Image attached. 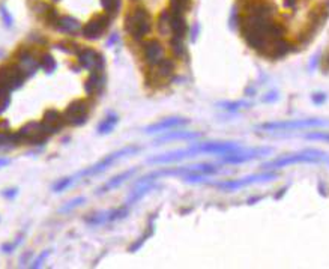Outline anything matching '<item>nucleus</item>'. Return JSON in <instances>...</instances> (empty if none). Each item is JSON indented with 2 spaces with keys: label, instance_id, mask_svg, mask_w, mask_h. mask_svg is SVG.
<instances>
[{
  "label": "nucleus",
  "instance_id": "nucleus-45",
  "mask_svg": "<svg viewBox=\"0 0 329 269\" xmlns=\"http://www.w3.org/2000/svg\"><path fill=\"white\" fill-rule=\"evenodd\" d=\"M296 3H298V0H284V6L290 8V9H293L296 6Z\"/></svg>",
  "mask_w": 329,
  "mask_h": 269
},
{
  "label": "nucleus",
  "instance_id": "nucleus-1",
  "mask_svg": "<svg viewBox=\"0 0 329 269\" xmlns=\"http://www.w3.org/2000/svg\"><path fill=\"white\" fill-rule=\"evenodd\" d=\"M299 163H308V164H319V163H329V156L322 152V150H316V149H307L298 153H287L283 155L280 158L271 159L265 164L260 166L261 170H274V169H281L290 164H299Z\"/></svg>",
  "mask_w": 329,
  "mask_h": 269
},
{
  "label": "nucleus",
  "instance_id": "nucleus-15",
  "mask_svg": "<svg viewBox=\"0 0 329 269\" xmlns=\"http://www.w3.org/2000/svg\"><path fill=\"white\" fill-rule=\"evenodd\" d=\"M170 30H171L173 36L183 39V36L186 35L188 26H186V21H185L182 12L170 11Z\"/></svg>",
  "mask_w": 329,
  "mask_h": 269
},
{
  "label": "nucleus",
  "instance_id": "nucleus-27",
  "mask_svg": "<svg viewBox=\"0 0 329 269\" xmlns=\"http://www.w3.org/2000/svg\"><path fill=\"white\" fill-rule=\"evenodd\" d=\"M158 29H160V32L163 35H167L168 32H171L170 30V12L168 11H164L160 15V18H158Z\"/></svg>",
  "mask_w": 329,
  "mask_h": 269
},
{
  "label": "nucleus",
  "instance_id": "nucleus-42",
  "mask_svg": "<svg viewBox=\"0 0 329 269\" xmlns=\"http://www.w3.org/2000/svg\"><path fill=\"white\" fill-rule=\"evenodd\" d=\"M9 102H11V99H9V95H8V96H6V98H5V99H3V101L0 102V115H2V113H3V112H5V110L8 109Z\"/></svg>",
  "mask_w": 329,
  "mask_h": 269
},
{
  "label": "nucleus",
  "instance_id": "nucleus-6",
  "mask_svg": "<svg viewBox=\"0 0 329 269\" xmlns=\"http://www.w3.org/2000/svg\"><path fill=\"white\" fill-rule=\"evenodd\" d=\"M139 150H140V147H137V146H128V147H123V149H120V150H117V152H114V153L105 156L102 161H99L98 164L92 166L90 169L83 170L82 173H80V176H92V175L102 173L104 170H107V169H108L114 161H117L119 158H123V156L133 155V153H136V152H139Z\"/></svg>",
  "mask_w": 329,
  "mask_h": 269
},
{
  "label": "nucleus",
  "instance_id": "nucleus-44",
  "mask_svg": "<svg viewBox=\"0 0 329 269\" xmlns=\"http://www.w3.org/2000/svg\"><path fill=\"white\" fill-rule=\"evenodd\" d=\"M3 196H5L6 199H14V197L17 196V190H15V188H12V190H6V191H3Z\"/></svg>",
  "mask_w": 329,
  "mask_h": 269
},
{
  "label": "nucleus",
  "instance_id": "nucleus-47",
  "mask_svg": "<svg viewBox=\"0 0 329 269\" xmlns=\"http://www.w3.org/2000/svg\"><path fill=\"white\" fill-rule=\"evenodd\" d=\"M117 39H119V38H117V35H116V33H114V35H111V38L107 41V45H113V44H114Z\"/></svg>",
  "mask_w": 329,
  "mask_h": 269
},
{
  "label": "nucleus",
  "instance_id": "nucleus-25",
  "mask_svg": "<svg viewBox=\"0 0 329 269\" xmlns=\"http://www.w3.org/2000/svg\"><path fill=\"white\" fill-rule=\"evenodd\" d=\"M155 187L154 185H151V184H146V185H140L139 187V190H136V191H133V194L128 197V204H133V203L139 202L142 197H145L151 190H154Z\"/></svg>",
  "mask_w": 329,
  "mask_h": 269
},
{
  "label": "nucleus",
  "instance_id": "nucleus-40",
  "mask_svg": "<svg viewBox=\"0 0 329 269\" xmlns=\"http://www.w3.org/2000/svg\"><path fill=\"white\" fill-rule=\"evenodd\" d=\"M0 14H2V17H3V20H5V23H6V26H11V24H12V18H11V15L8 14V11H6V8H5V6H2V8H0Z\"/></svg>",
  "mask_w": 329,
  "mask_h": 269
},
{
  "label": "nucleus",
  "instance_id": "nucleus-22",
  "mask_svg": "<svg viewBox=\"0 0 329 269\" xmlns=\"http://www.w3.org/2000/svg\"><path fill=\"white\" fill-rule=\"evenodd\" d=\"M200 133H192V131H173L168 134L160 137L158 140H155V144H161L164 141H171V140H195L200 138Z\"/></svg>",
  "mask_w": 329,
  "mask_h": 269
},
{
  "label": "nucleus",
  "instance_id": "nucleus-30",
  "mask_svg": "<svg viewBox=\"0 0 329 269\" xmlns=\"http://www.w3.org/2000/svg\"><path fill=\"white\" fill-rule=\"evenodd\" d=\"M102 8L108 12V14H116L120 8V0H101Z\"/></svg>",
  "mask_w": 329,
  "mask_h": 269
},
{
  "label": "nucleus",
  "instance_id": "nucleus-14",
  "mask_svg": "<svg viewBox=\"0 0 329 269\" xmlns=\"http://www.w3.org/2000/svg\"><path fill=\"white\" fill-rule=\"evenodd\" d=\"M63 124H65V118L57 110H48V112H45L44 121H42V127H44L47 134H54V133L60 131Z\"/></svg>",
  "mask_w": 329,
  "mask_h": 269
},
{
  "label": "nucleus",
  "instance_id": "nucleus-31",
  "mask_svg": "<svg viewBox=\"0 0 329 269\" xmlns=\"http://www.w3.org/2000/svg\"><path fill=\"white\" fill-rule=\"evenodd\" d=\"M224 110H229V112H238L241 109H247L249 105V102H245V101H236V102H223L220 104Z\"/></svg>",
  "mask_w": 329,
  "mask_h": 269
},
{
  "label": "nucleus",
  "instance_id": "nucleus-16",
  "mask_svg": "<svg viewBox=\"0 0 329 269\" xmlns=\"http://www.w3.org/2000/svg\"><path fill=\"white\" fill-rule=\"evenodd\" d=\"M186 156H191V153H189L188 149H183V150H174V152H170V153H164V155H158V156L149 158L148 163L149 164H168V163L180 161V159H183Z\"/></svg>",
  "mask_w": 329,
  "mask_h": 269
},
{
  "label": "nucleus",
  "instance_id": "nucleus-24",
  "mask_svg": "<svg viewBox=\"0 0 329 269\" xmlns=\"http://www.w3.org/2000/svg\"><path fill=\"white\" fill-rule=\"evenodd\" d=\"M117 121H119V119H117L116 115H110V116H107V118L99 124V127H98V133H99V134H108V133H111L113 128L116 127Z\"/></svg>",
  "mask_w": 329,
  "mask_h": 269
},
{
  "label": "nucleus",
  "instance_id": "nucleus-3",
  "mask_svg": "<svg viewBox=\"0 0 329 269\" xmlns=\"http://www.w3.org/2000/svg\"><path fill=\"white\" fill-rule=\"evenodd\" d=\"M329 127V121L323 119H292L281 122H266L257 127L260 131H292V130H305V128H323Z\"/></svg>",
  "mask_w": 329,
  "mask_h": 269
},
{
  "label": "nucleus",
  "instance_id": "nucleus-11",
  "mask_svg": "<svg viewBox=\"0 0 329 269\" xmlns=\"http://www.w3.org/2000/svg\"><path fill=\"white\" fill-rule=\"evenodd\" d=\"M80 67L89 71H102L104 69V58L92 48H82L79 53Z\"/></svg>",
  "mask_w": 329,
  "mask_h": 269
},
{
  "label": "nucleus",
  "instance_id": "nucleus-32",
  "mask_svg": "<svg viewBox=\"0 0 329 269\" xmlns=\"http://www.w3.org/2000/svg\"><path fill=\"white\" fill-rule=\"evenodd\" d=\"M126 215H128V207L122 206V207H117V209L108 212V221H116V220L125 218Z\"/></svg>",
  "mask_w": 329,
  "mask_h": 269
},
{
  "label": "nucleus",
  "instance_id": "nucleus-9",
  "mask_svg": "<svg viewBox=\"0 0 329 269\" xmlns=\"http://www.w3.org/2000/svg\"><path fill=\"white\" fill-rule=\"evenodd\" d=\"M65 122L71 124V125H83L87 121V104L83 99H77L74 102L70 104V107L67 109L65 115Z\"/></svg>",
  "mask_w": 329,
  "mask_h": 269
},
{
  "label": "nucleus",
  "instance_id": "nucleus-35",
  "mask_svg": "<svg viewBox=\"0 0 329 269\" xmlns=\"http://www.w3.org/2000/svg\"><path fill=\"white\" fill-rule=\"evenodd\" d=\"M44 15H45L47 24H56V21L59 20V14H57V11L53 9V8H48V11H47Z\"/></svg>",
  "mask_w": 329,
  "mask_h": 269
},
{
  "label": "nucleus",
  "instance_id": "nucleus-49",
  "mask_svg": "<svg viewBox=\"0 0 329 269\" xmlns=\"http://www.w3.org/2000/svg\"><path fill=\"white\" fill-rule=\"evenodd\" d=\"M9 164V159L8 158H0V169L2 167H6Z\"/></svg>",
  "mask_w": 329,
  "mask_h": 269
},
{
  "label": "nucleus",
  "instance_id": "nucleus-37",
  "mask_svg": "<svg viewBox=\"0 0 329 269\" xmlns=\"http://www.w3.org/2000/svg\"><path fill=\"white\" fill-rule=\"evenodd\" d=\"M186 5H188V0H171V11L183 12Z\"/></svg>",
  "mask_w": 329,
  "mask_h": 269
},
{
  "label": "nucleus",
  "instance_id": "nucleus-2",
  "mask_svg": "<svg viewBox=\"0 0 329 269\" xmlns=\"http://www.w3.org/2000/svg\"><path fill=\"white\" fill-rule=\"evenodd\" d=\"M125 29L133 39L142 41L151 32V15L145 8H137L125 18Z\"/></svg>",
  "mask_w": 329,
  "mask_h": 269
},
{
  "label": "nucleus",
  "instance_id": "nucleus-13",
  "mask_svg": "<svg viewBox=\"0 0 329 269\" xmlns=\"http://www.w3.org/2000/svg\"><path fill=\"white\" fill-rule=\"evenodd\" d=\"M189 121L183 119V118H165L160 122H155L152 125H149L145 131L148 134H155V133H163V131H168V130H174L179 127H185L188 125Z\"/></svg>",
  "mask_w": 329,
  "mask_h": 269
},
{
  "label": "nucleus",
  "instance_id": "nucleus-5",
  "mask_svg": "<svg viewBox=\"0 0 329 269\" xmlns=\"http://www.w3.org/2000/svg\"><path fill=\"white\" fill-rule=\"evenodd\" d=\"M27 74L23 71L21 67L17 65H5L0 67V84L8 90H15L23 86Z\"/></svg>",
  "mask_w": 329,
  "mask_h": 269
},
{
  "label": "nucleus",
  "instance_id": "nucleus-21",
  "mask_svg": "<svg viewBox=\"0 0 329 269\" xmlns=\"http://www.w3.org/2000/svg\"><path fill=\"white\" fill-rule=\"evenodd\" d=\"M290 50H292V48H290V44H289L287 41H284V38H283V39L274 41V42L269 45V48H268L266 53H268L271 58H274V59H281V58H284L286 55H289Z\"/></svg>",
  "mask_w": 329,
  "mask_h": 269
},
{
  "label": "nucleus",
  "instance_id": "nucleus-50",
  "mask_svg": "<svg viewBox=\"0 0 329 269\" xmlns=\"http://www.w3.org/2000/svg\"><path fill=\"white\" fill-rule=\"evenodd\" d=\"M53 2H59V0H53Z\"/></svg>",
  "mask_w": 329,
  "mask_h": 269
},
{
  "label": "nucleus",
  "instance_id": "nucleus-12",
  "mask_svg": "<svg viewBox=\"0 0 329 269\" xmlns=\"http://www.w3.org/2000/svg\"><path fill=\"white\" fill-rule=\"evenodd\" d=\"M143 56H145V61L148 65L155 67L158 62H161L164 59V48H163L161 42L157 39L146 41L143 44Z\"/></svg>",
  "mask_w": 329,
  "mask_h": 269
},
{
  "label": "nucleus",
  "instance_id": "nucleus-34",
  "mask_svg": "<svg viewBox=\"0 0 329 269\" xmlns=\"http://www.w3.org/2000/svg\"><path fill=\"white\" fill-rule=\"evenodd\" d=\"M73 184V178H65V179H60L54 187H53V191L54 193H60V191H63V190H67L70 185Z\"/></svg>",
  "mask_w": 329,
  "mask_h": 269
},
{
  "label": "nucleus",
  "instance_id": "nucleus-41",
  "mask_svg": "<svg viewBox=\"0 0 329 269\" xmlns=\"http://www.w3.org/2000/svg\"><path fill=\"white\" fill-rule=\"evenodd\" d=\"M48 254H50V251H48V250H47V251H44V253H42V254H41V256L36 259V260H35V263L32 265V268H38V266H41V263L45 260V257H47Z\"/></svg>",
  "mask_w": 329,
  "mask_h": 269
},
{
  "label": "nucleus",
  "instance_id": "nucleus-46",
  "mask_svg": "<svg viewBox=\"0 0 329 269\" xmlns=\"http://www.w3.org/2000/svg\"><path fill=\"white\" fill-rule=\"evenodd\" d=\"M8 93H9V92H8V90H6V89H5V87L0 84V102H2V101H3V99L8 96Z\"/></svg>",
  "mask_w": 329,
  "mask_h": 269
},
{
  "label": "nucleus",
  "instance_id": "nucleus-36",
  "mask_svg": "<svg viewBox=\"0 0 329 269\" xmlns=\"http://www.w3.org/2000/svg\"><path fill=\"white\" fill-rule=\"evenodd\" d=\"M305 138H308V140H322V141H328L329 143V133H322V131L310 133V134H305Z\"/></svg>",
  "mask_w": 329,
  "mask_h": 269
},
{
  "label": "nucleus",
  "instance_id": "nucleus-10",
  "mask_svg": "<svg viewBox=\"0 0 329 269\" xmlns=\"http://www.w3.org/2000/svg\"><path fill=\"white\" fill-rule=\"evenodd\" d=\"M108 24H110L108 15H98L96 18L86 23V26L83 27V36L87 39H98L105 32Z\"/></svg>",
  "mask_w": 329,
  "mask_h": 269
},
{
  "label": "nucleus",
  "instance_id": "nucleus-18",
  "mask_svg": "<svg viewBox=\"0 0 329 269\" xmlns=\"http://www.w3.org/2000/svg\"><path fill=\"white\" fill-rule=\"evenodd\" d=\"M104 81H105V78H104L102 71H92L90 77L84 83V89H86L87 95H93L96 92H101V89L104 87Z\"/></svg>",
  "mask_w": 329,
  "mask_h": 269
},
{
  "label": "nucleus",
  "instance_id": "nucleus-26",
  "mask_svg": "<svg viewBox=\"0 0 329 269\" xmlns=\"http://www.w3.org/2000/svg\"><path fill=\"white\" fill-rule=\"evenodd\" d=\"M170 45H171V51L176 58H182L185 55V44H183V39L182 38H176L173 36L171 41H170Z\"/></svg>",
  "mask_w": 329,
  "mask_h": 269
},
{
  "label": "nucleus",
  "instance_id": "nucleus-8",
  "mask_svg": "<svg viewBox=\"0 0 329 269\" xmlns=\"http://www.w3.org/2000/svg\"><path fill=\"white\" fill-rule=\"evenodd\" d=\"M272 152L271 147H257V149H249V150H238V152H233V153H229L224 156V163H229V164H241V163H248V161H252L255 158H260L263 155H269Z\"/></svg>",
  "mask_w": 329,
  "mask_h": 269
},
{
  "label": "nucleus",
  "instance_id": "nucleus-33",
  "mask_svg": "<svg viewBox=\"0 0 329 269\" xmlns=\"http://www.w3.org/2000/svg\"><path fill=\"white\" fill-rule=\"evenodd\" d=\"M105 221H108V213H93L90 218H87V223L89 224H102V223H105Z\"/></svg>",
  "mask_w": 329,
  "mask_h": 269
},
{
  "label": "nucleus",
  "instance_id": "nucleus-39",
  "mask_svg": "<svg viewBox=\"0 0 329 269\" xmlns=\"http://www.w3.org/2000/svg\"><path fill=\"white\" fill-rule=\"evenodd\" d=\"M311 99H313V102H314V104L320 105V104H323V102L326 101V95L319 92V93H314V95L311 96Z\"/></svg>",
  "mask_w": 329,
  "mask_h": 269
},
{
  "label": "nucleus",
  "instance_id": "nucleus-4",
  "mask_svg": "<svg viewBox=\"0 0 329 269\" xmlns=\"http://www.w3.org/2000/svg\"><path fill=\"white\" fill-rule=\"evenodd\" d=\"M191 156L197 153H218V155H229L233 152L241 150V146L233 141H211V143H200L188 147Z\"/></svg>",
  "mask_w": 329,
  "mask_h": 269
},
{
  "label": "nucleus",
  "instance_id": "nucleus-20",
  "mask_svg": "<svg viewBox=\"0 0 329 269\" xmlns=\"http://www.w3.org/2000/svg\"><path fill=\"white\" fill-rule=\"evenodd\" d=\"M56 29L67 32V33H76L80 30V21L74 17H70V15L59 17V20L56 21Z\"/></svg>",
  "mask_w": 329,
  "mask_h": 269
},
{
  "label": "nucleus",
  "instance_id": "nucleus-23",
  "mask_svg": "<svg viewBox=\"0 0 329 269\" xmlns=\"http://www.w3.org/2000/svg\"><path fill=\"white\" fill-rule=\"evenodd\" d=\"M157 75L158 77H161V78H168V77H171L173 75V71H174V64H173V61H170V59H163L161 62H158L157 65Z\"/></svg>",
  "mask_w": 329,
  "mask_h": 269
},
{
  "label": "nucleus",
  "instance_id": "nucleus-28",
  "mask_svg": "<svg viewBox=\"0 0 329 269\" xmlns=\"http://www.w3.org/2000/svg\"><path fill=\"white\" fill-rule=\"evenodd\" d=\"M39 67L42 68L45 72H53L56 69V61L50 55H44L39 61Z\"/></svg>",
  "mask_w": 329,
  "mask_h": 269
},
{
  "label": "nucleus",
  "instance_id": "nucleus-29",
  "mask_svg": "<svg viewBox=\"0 0 329 269\" xmlns=\"http://www.w3.org/2000/svg\"><path fill=\"white\" fill-rule=\"evenodd\" d=\"M57 48H59V50H62V51H65V53H70V55H77V56H79V53L82 51L80 45H77V44H74V42H62V44H59V45H57Z\"/></svg>",
  "mask_w": 329,
  "mask_h": 269
},
{
  "label": "nucleus",
  "instance_id": "nucleus-43",
  "mask_svg": "<svg viewBox=\"0 0 329 269\" xmlns=\"http://www.w3.org/2000/svg\"><path fill=\"white\" fill-rule=\"evenodd\" d=\"M230 21H232V27H236V26H238V21H239V18H238V11H236V9H233Z\"/></svg>",
  "mask_w": 329,
  "mask_h": 269
},
{
  "label": "nucleus",
  "instance_id": "nucleus-19",
  "mask_svg": "<svg viewBox=\"0 0 329 269\" xmlns=\"http://www.w3.org/2000/svg\"><path fill=\"white\" fill-rule=\"evenodd\" d=\"M136 172H137V169H129V170H126V172H123V173H120V175H117V176H114L113 179H110L102 188H99L98 190V194H104V193H107V191H111L113 188H117L119 185H122L126 179H129L131 176H134L136 175Z\"/></svg>",
  "mask_w": 329,
  "mask_h": 269
},
{
  "label": "nucleus",
  "instance_id": "nucleus-48",
  "mask_svg": "<svg viewBox=\"0 0 329 269\" xmlns=\"http://www.w3.org/2000/svg\"><path fill=\"white\" fill-rule=\"evenodd\" d=\"M268 95H269V96L265 98V102H268V101H275V99H277V95H275L274 92H272V93H268Z\"/></svg>",
  "mask_w": 329,
  "mask_h": 269
},
{
  "label": "nucleus",
  "instance_id": "nucleus-17",
  "mask_svg": "<svg viewBox=\"0 0 329 269\" xmlns=\"http://www.w3.org/2000/svg\"><path fill=\"white\" fill-rule=\"evenodd\" d=\"M18 62H20V67L23 68V71L27 75H32L38 68H41L39 62L35 59V56L29 50H21L18 53Z\"/></svg>",
  "mask_w": 329,
  "mask_h": 269
},
{
  "label": "nucleus",
  "instance_id": "nucleus-7",
  "mask_svg": "<svg viewBox=\"0 0 329 269\" xmlns=\"http://www.w3.org/2000/svg\"><path fill=\"white\" fill-rule=\"evenodd\" d=\"M278 175L277 173H260V175H252V176H248V178H242V179H233V181H224V182H218L215 184L218 188L221 190H226V191H233V190H238V188H242V187H247L251 184H258V182H268V181H274L277 179Z\"/></svg>",
  "mask_w": 329,
  "mask_h": 269
},
{
  "label": "nucleus",
  "instance_id": "nucleus-38",
  "mask_svg": "<svg viewBox=\"0 0 329 269\" xmlns=\"http://www.w3.org/2000/svg\"><path fill=\"white\" fill-rule=\"evenodd\" d=\"M83 202H84V199H83V197H79V199H76V200H73V202L68 203L67 206H63L60 210H62V212H67V210H70V209H74V207L80 206Z\"/></svg>",
  "mask_w": 329,
  "mask_h": 269
}]
</instances>
